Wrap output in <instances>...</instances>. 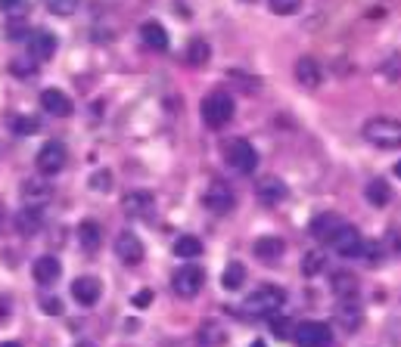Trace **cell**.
<instances>
[{"label":"cell","instance_id":"cell-1","mask_svg":"<svg viewBox=\"0 0 401 347\" xmlns=\"http://www.w3.org/2000/svg\"><path fill=\"white\" fill-rule=\"evenodd\" d=\"M361 134L376 149H401V121L395 118H370Z\"/></svg>","mask_w":401,"mask_h":347},{"label":"cell","instance_id":"cell-2","mask_svg":"<svg viewBox=\"0 0 401 347\" xmlns=\"http://www.w3.org/2000/svg\"><path fill=\"white\" fill-rule=\"evenodd\" d=\"M199 112H203V121L212 130L227 127L233 121V97L231 93H224V90H215L203 99V108H199Z\"/></svg>","mask_w":401,"mask_h":347},{"label":"cell","instance_id":"cell-3","mask_svg":"<svg viewBox=\"0 0 401 347\" xmlns=\"http://www.w3.org/2000/svg\"><path fill=\"white\" fill-rule=\"evenodd\" d=\"M283 304H286V292H283V288L261 285V288H255L246 301H243V310H246L249 316H274Z\"/></svg>","mask_w":401,"mask_h":347},{"label":"cell","instance_id":"cell-4","mask_svg":"<svg viewBox=\"0 0 401 347\" xmlns=\"http://www.w3.org/2000/svg\"><path fill=\"white\" fill-rule=\"evenodd\" d=\"M203 205L209 208L212 214H231L233 205H236V195L224 180H212V183L205 186V192H203Z\"/></svg>","mask_w":401,"mask_h":347},{"label":"cell","instance_id":"cell-5","mask_svg":"<svg viewBox=\"0 0 401 347\" xmlns=\"http://www.w3.org/2000/svg\"><path fill=\"white\" fill-rule=\"evenodd\" d=\"M34 164H38L41 177H56V174L66 168V146H62L60 140L44 143L38 152V158H34Z\"/></svg>","mask_w":401,"mask_h":347},{"label":"cell","instance_id":"cell-6","mask_svg":"<svg viewBox=\"0 0 401 347\" xmlns=\"http://www.w3.org/2000/svg\"><path fill=\"white\" fill-rule=\"evenodd\" d=\"M227 164L236 171V174H252L259 168V152L249 140H233L227 146Z\"/></svg>","mask_w":401,"mask_h":347},{"label":"cell","instance_id":"cell-7","mask_svg":"<svg viewBox=\"0 0 401 347\" xmlns=\"http://www.w3.org/2000/svg\"><path fill=\"white\" fill-rule=\"evenodd\" d=\"M203 282H205L203 267L187 264V267H181V270L175 273V279H171V285H175V292L181 295V298H196V295L203 292Z\"/></svg>","mask_w":401,"mask_h":347},{"label":"cell","instance_id":"cell-8","mask_svg":"<svg viewBox=\"0 0 401 347\" xmlns=\"http://www.w3.org/2000/svg\"><path fill=\"white\" fill-rule=\"evenodd\" d=\"M346 227H348V223L342 220L339 214L324 211V214H318V217H314V220H311V227H308V229H311V236L318 239V242L333 245V242H336V236H339Z\"/></svg>","mask_w":401,"mask_h":347},{"label":"cell","instance_id":"cell-9","mask_svg":"<svg viewBox=\"0 0 401 347\" xmlns=\"http://www.w3.org/2000/svg\"><path fill=\"white\" fill-rule=\"evenodd\" d=\"M333 332L327 323H302L296 329V344L299 347H330Z\"/></svg>","mask_w":401,"mask_h":347},{"label":"cell","instance_id":"cell-10","mask_svg":"<svg viewBox=\"0 0 401 347\" xmlns=\"http://www.w3.org/2000/svg\"><path fill=\"white\" fill-rule=\"evenodd\" d=\"M121 208H125L128 217H137V220H143V217H153L156 195L149 190H134V192H128L125 199H121Z\"/></svg>","mask_w":401,"mask_h":347},{"label":"cell","instance_id":"cell-11","mask_svg":"<svg viewBox=\"0 0 401 347\" xmlns=\"http://www.w3.org/2000/svg\"><path fill=\"white\" fill-rule=\"evenodd\" d=\"M333 248H336V255L339 257H361L364 248H367V242H364V236L358 233L355 227H346L339 236H336Z\"/></svg>","mask_w":401,"mask_h":347},{"label":"cell","instance_id":"cell-12","mask_svg":"<svg viewBox=\"0 0 401 347\" xmlns=\"http://www.w3.org/2000/svg\"><path fill=\"white\" fill-rule=\"evenodd\" d=\"M116 255H118V260L121 264H128V267H137L140 260H143V242L134 233H118V239H116Z\"/></svg>","mask_w":401,"mask_h":347},{"label":"cell","instance_id":"cell-13","mask_svg":"<svg viewBox=\"0 0 401 347\" xmlns=\"http://www.w3.org/2000/svg\"><path fill=\"white\" fill-rule=\"evenodd\" d=\"M252 251H255V257H259L261 264H277V260L283 257V251H286V242L280 236H261V239H255Z\"/></svg>","mask_w":401,"mask_h":347},{"label":"cell","instance_id":"cell-14","mask_svg":"<svg viewBox=\"0 0 401 347\" xmlns=\"http://www.w3.org/2000/svg\"><path fill=\"white\" fill-rule=\"evenodd\" d=\"M32 273H34V282H38V285H53V282L62 276V264H60V257L44 255V257L34 260Z\"/></svg>","mask_w":401,"mask_h":347},{"label":"cell","instance_id":"cell-15","mask_svg":"<svg viewBox=\"0 0 401 347\" xmlns=\"http://www.w3.org/2000/svg\"><path fill=\"white\" fill-rule=\"evenodd\" d=\"M100 282L94 276H78L75 282H72V298H75L78 304H84V307H94V304L100 301Z\"/></svg>","mask_w":401,"mask_h":347},{"label":"cell","instance_id":"cell-16","mask_svg":"<svg viewBox=\"0 0 401 347\" xmlns=\"http://www.w3.org/2000/svg\"><path fill=\"white\" fill-rule=\"evenodd\" d=\"M255 195H259V201H264V205H277V201H283L286 195H290V190H286L283 180L261 177L259 183H255Z\"/></svg>","mask_w":401,"mask_h":347},{"label":"cell","instance_id":"cell-17","mask_svg":"<svg viewBox=\"0 0 401 347\" xmlns=\"http://www.w3.org/2000/svg\"><path fill=\"white\" fill-rule=\"evenodd\" d=\"M41 227H44V208H41V205H25L22 211L16 214V229L22 236L41 233Z\"/></svg>","mask_w":401,"mask_h":347},{"label":"cell","instance_id":"cell-18","mask_svg":"<svg viewBox=\"0 0 401 347\" xmlns=\"http://www.w3.org/2000/svg\"><path fill=\"white\" fill-rule=\"evenodd\" d=\"M41 106H44V112L56 115V118H69L72 115V99L62 90H56V87H50V90L41 93Z\"/></svg>","mask_w":401,"mask_h":347},{"label":"cell","instance_id":"cell-19","mask_svg":"<svg viewBox=\"0 0 401 347\" xmlns=\"http://www.w3.org/2000/svg\"><path fill=\"white\" fill-rule=\"evenodd\" d=\"M296 81L308 87V90H314V87H320L324 81V71H320V65L311 59V56H302V59L296 62Z\"/></svg>","mask_w":401,"mask_h":347},{"label":"cell","instance_id":"cell-20","mask_svg":"<svg viewBox=\"0 0 401 347\" xmlns=\"http://www.w3.org/2000/svg\"><path fill=\"white\" fill-rule=\"evenodd\" d=\"M78 245H81L88 255L100 251V245H103V227H100L97 220H84L81 227H78Z\"/></svg>","mask_w":401,"mask_h":347},{"label":"cell","instance_id":"cell-21","mask_svg":"<svg viewBox=\"0 0 401 347\" xmlns=\"http://www.w3.org/2000/svg\"><path fill=\"white\" fill-rule=\"evenodd\" d=\"M336 320L346 325V329H358V325L364 323L361 304L352 301V298H339V304H336Z\"/></svg>","mask_w":401,"mask_h":347},{"label":"cell","instance_id":"cell-22","mask_svg":"<svg viewBox=\"0 0 401 347\" xmlns=\"http://www.w3.org/2000/svg\"><path fill=\"white\" fill-rule=\"evenodd\" d=\"M28 53H32L34 59H50V56L56 53V38L50 31H34L32 38H28Z\"/></svg>","mask_w":401,"mask_h":347},{"label":"cell","instance_id":"cell-23","mask_svg":"<svg viewBox=\"0 0 401 347\" xmlns=\"http://www.w3.org/2000/svg\"><path fill=\"white\" fill-rule=\"evenodd\" d=\"M140 38H143V43H147L149 50H168V31L159 25V22H143L140 25Z\"/></svg>","mask_w":401,"mask_h":347},{"label":"cell","instance_id":"cell-24","mask_svg":"<svg viewBox=\"0 0 401 347\" xmlns=\"http://www.w3.org/2000/svg\"><path fill=\"white\" fill-rule=\"evenodd\" d=\"M364 195H367V201L374 208H386L392 201V190H389V183H386V180H370L367 190H364Z\"/></svg>","mask_w":401,"mask_h":347},{"label":"cell","instance_id":"cell-25","mask_svg":"<svg viewBox=\"0 0 401 347\" xmlns=\"http://www.w3.org/2000/svg\"><path fill=\"white\" fill-rule=\"evenodd\" d=\"M50 183L47 180H25L22 183V195L28 199V205H41V201H47L50 199Z\"/></svg>","mask_w":401,"mask_h":347},{"label":"cell","instance_id":"cell-26","mask_svg":"<svg viewBox=\"0 0 401 347\" xmlns=\"http://www.w3.org/2000/svg\"><path fill=\"white\" fill-rule=\"evenodd\" d=\"M243 282H246V267H243L240 260L227 264L224 267V276H221V285H224L227 292H236V288H243Z\"/></svg>","mask_w":401,"mask_h":347},{"label":"cell","instance_id":"cell-27","mask_svg":"<svg viewBox=\"0 0 401 347\" xmlns=\"http://www.w3.org/2000/svg\"><path fill=\"white\" fill-rule=\"evenodd\" d=\"M175 255L184 257V260L199 257V255H203V242H199L196 236H181V239L175 242Z\"/></svg>","mask_w":401,"mask_h":347},{"label":"cell","instance_id":"cell-28","mask_svg":"<svg viewBox=\"0 0 401 347\" xmlns=\"http://www.w3.org/2000/svg\"><path fill=\"white\" fill-rule=\"evenodd\" d=\"M209 56H212L209 41H203V38L190 41V47H187V62L190 65H205V62H209Z\"/></svg>","mask_w":401,"mask_h":347},{"label":"cell","instance_id":"cell-29","mask_svg":"<svg viewBox=\"0 0 401 347\" xmlns=\"http://www.w3.org/2000/svg\"><path fill=\"white\" fill-rule=\"evenodd\" d=\"M330 285H333V292L339 295V298H352V295L358 292V279L348 276V273H336Z\"/></svg>","mask_w":401,"mask_h":347},{"label":"cell","instance_id":"cell-30","mask_svg":"<svg viewBox=\"0 0 401 347\" xmlns=\"http://www.w3.org/2000/svg\"><path fill=\"white\" fill-rule=\"evenodd\" d=\"M38 127H41V121L34 118V115H19V118L13 121V130H16L19 136H32V134H38Z\"/></svg>","mask_w":401,"mask_h":347},{"label":"cell","instance_id":"cell-31","mask_svg":"<svg viewBox=\"0 0 401 347\" xmlns=\"http://www.w3.org/2000/svg\"><path fill=\"white\" fill-rule=\"evenodd\" d=\"M268 6L277 16H292V13L302 10V0H268Z\"/></svg>","mask_w":401,"mask_h":347},{"label":"cell","instance_id":"cell-32","mask_svg":"<svg viewBox=\"0 0 401 347\" xmlns=\"http://www.w3.org/2000/svg\"><path fill=\"white\" fill-rule=\"evenodd\" d=\"M47 10L53 16H72L78 10V0H47Z\"/></svg>","mask_w":401,"mask_h":347},{"label":"cell","instance_id":"cell-33","mask_svg":"<svg viewBox=\"0 0 401 347\" xmlns=\"http://www.w3.org/2000/svg\"><path fill=\"white\" fill-rule=\"evenodd\" d=\"M324 264H327V255H320V251H308V255H305V264H302V270L308 273V276H314V273H318Z\"/></svg>","mask_w":401,"mask_h":347},{"label":"cell","instance_id":"cell-34","mask_svg":"<svg viewBox=\"0 0 401 347\" xmlns=\"http://www.w3.org/2000/svg\"><path fill=\"white\" fill-rule=\"evenodd\" d=\"M199 341L203 344H221L224 341V332H221L215 323H209V325H203V332H199Z\"/></svg>","mask_w":401,"mask_h":347},{"label":"cell","instance_id":"cell-35","mask_svg":"<svg viewBox=\"0 0 401 347\" xmlns=\"http://www.w3.org/2000/svg\"><path fill=\"white\" fill-rule=\"evenodd\" d=\"M90 190H97V192H109V190H112V174H109V171H97V174H94V180H90Z\"/></svg>","mask_w":401,"mask_h":347},{"label":"cell","instance_id":"cell-36","mask_svg":"<svg viewBox=\"0 0 401 347\" xmlns=\"http://www.w3.org/2000/svg\"><path fill=\"white\" fill-rule=\"evenodd\" d=\"M149 304H153V288H140L137 295H134V307H149Z\"/></svg>","mask_w":401,"mask_h":347},{"label":"cell","instance_id":"cell-37","mask_svg":"<svg viewBox=\"0 0 401 347\" xmlns=\"http://www.w3.org/2000/svg\"><path fill=\"white\" fill-rule=\"evenodd\" d=\"M271 329H274V335H277V338H290L292 323H290V320H274V323H271Z\"/></svg>","mask_w":401,"mask_h":347},{"label":"cell","instance_id":"cell-38","mask_svg":"<svg viewBox=\"0 0 401 347\" xmlns=\"http://www.w3.org/2000/svg\"><path fill=\"white\" fill-rule=\"evenodd\" d=\"M0 10H4V13H22L25 0H0Z\"/></svg>","mask_w":401,"mask_h":347},{"label":"cell","instance_id":"cell-39","mask_svg":"<svg viewBox=\"0 0 401 347\" xmlns=\"http://www.w3.org/2000/svg\"><path fill=\"white\" fill-rule=\"evenodd\" d=\"M383 71H386V78H392V81H395V78L401 75V56H395V59H392L389 65H386Z\"/></svg>","mask_w":401,"mask_h":347},{"label":"cell","instance_id":"cell-40","mask_svg":"<svg viewBox=\"0 0 401 347\" xmlns=\"http://www.w3.org/2000/svg\"><path fill=\"white\" fill-rule=\"evenodd\" d=\"M44 313H50V316H60V313H62V304L56 301V298H47V301H44Z\"/></svg>","mask_w":401,"mask_h":347},{"label":"cell","instance_id":"cell-41","mask_svg":"<svg viewBox=\"0 0 401 347\" xmlns=\"http://www.w3.org/2000/svg\"><path fill=\"white\" fill-rule=\"evenodd\" d=\"M0 347H19L16 341H6V344H0Z\"/></svg>","mask_w":401,"mask_h":347},{"label":"cell","instance_id":"cell-42","mask_svg":"<svg viewBox=\"0 0 401 347\" xmlns=\"http://www.w3.org/2000/svg\"><path fill=\"white\" fill-rule=\"evenodd\" d=\"M395 177H401V162L395 164Z\"/></svg>","mask_w":401,"mask_h":347},{"label":"cell","instance_id":"cell-43","mask_svg":"<svg viewBox=\"0 0 401 347\" xmlns=\"http://www.w3.org/2000/svg\"><path fill=\"white\" fill-rule=\"evenodd\" d=\"M249 347H264V341H252V344H249Z\"/></svg>","mask_w":401,"mask_h":347}]
</instances>
